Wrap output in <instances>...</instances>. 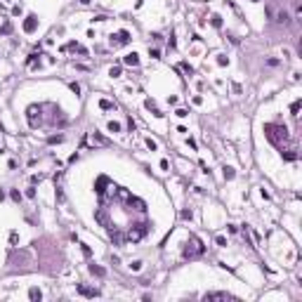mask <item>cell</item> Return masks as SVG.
Returning <instances> with one entry per match:
<instances>
[{
  "instance_id": "6da1fadb",
  "label": "cell",
  "mask_w": 302,
  "mask_h": 302,
  "mask_svg": "<svg viewBox=\"0 0 302 302\" xmlns=\"http://www.w3.org/2000/svg\"><path fill=\"white\" fill-rule=\"evenodd\" d=\"M265 132H267V137H269V142H274V144H281V142L288 139V130L281 127V125H274V123L265 125Z\"/></svg>"
},
{
  "instance_id": "7a4b0ae2",
  "label": "cell",
  "mask_w": 302,
  "mask_h": 302,
  "mask_svg": "<svg viewBox=\"0 0 302 302\" xmlns=\"http://www.w3.org/2000/svg\"><path fill=\"white\" fill-rule=\"evenodd\" d=\"M203 250H205V248L201 245V241L191 236V239H189V243H186V248H184V257H194V255H201Z\"/></svg>"
},
{
  "instance_id": "3957f363",
  "label": "cell",
  "mask_w": 302,
  "mask_h": 302,
  "mask_svg": "<svg viewBox=\"0 0 302 302\" xmlns=\"http://www.w3.org/2000/svg\"><path fill=\"white\" fill-rule=\"evenodd\" d=\"M127 42H130V33H127V31H118V33L111 36V45H113V47H118V45H127Z\"/></svg>"
},
{
  "instance_id": "277c9868",
  "label": "cell",
  "mask_w": 302,
  "mask_h": 302,
  "mask_svg": "<svg viewBox=\"0 0 302 302\" xmlns=\"http://www.w3.org/2000/svg\"><path fill=\"white\" fill-rule=\"evenodd\" d=\"M203 300H234V295H229V293H205Z\"/></svg>"
},
{
  "instance_id": "5b68a950",
  "label": "cell",
  "mask_w": 302,
  "mask_h": 302,
  "mask_svg": "<svg viewBox=\"0 0 302 302\" xmlns=\"http://www.w3.org/2000/svg\"><path fill=\"white\" fill-rule=\"evenodd\" d=\"M36 26H38V19H36V17H26V21H24V31H26V33H33V31H36Z\"/></svg>"
},
{
  "instance_id": "8992f818",
  "label": "cell",
  "mask_w": 302,
  "mask_h": 302,
  "mask_svg": "<svg viewBox=\"0 0 302 302\" xmlns=\"http://www.w3.org/2000/svg\"><path fill=\"white\" fill-rule=\"evenodd\" d=\"M144 234H146V224H137V229L130 231V239H132V241H139Z\"/></svg>"
},
{
  "instance_id": "52a82bcc",
  "label": "cell",
  "mask_w": 302,
  "mask_h": 302,
  "mask_svg": "<svg viewBox=\"0 0 302 302\" xmlns=\"http://www.w3.org/2000/svg\"><path fill=\"white\" fill-rule=\"evenodd\" d=\"M78 293H80V295H85V297H97V295H99L97 288H87V286H78Z\"/></svg>"
},
{
  "instance_id": "ba28073f",
  "label": "cell",
  "mask_w": 302,
  "mask_h": 302,
  "mask_svg": "<svg viewBox=\"0 0 302 302\" xmlns=\"http://www.w3.org/2000/svg\"><path fill=\"white\" fill-rule=\"evenodd\" d=\"M123 62H125L127 66H137V64H139V57H137V52H132V54H125Z\"/></svg>"
},
{
  "instance_id": "9c48e42d",
  "label": "cell",
  "mask_w": 302,
  "mask_h": 302,
  "mask_svg": "<svg viewBox=\"0 0 302 302\" xmlns=\"http://www.w3.org/2000/svg\"><path fill=\"white\" fill-rule=\"evenodd\" d=\"M36 113H40V109L31 106V109H28V125H31V127H36Z\"/></svg>"
},
{
  "instance_id": "30bf717a",
  "label": "cell",
  "mask_w": 302,
  "mask_h": 302,
  "mask_svg": "<svg viewBox=\"0 0 302 302\" xmlns=\"http://www.w3.org/2000/svg\"><path fill=\"white\" fill-rule=\"evenodd\" d=\"M210 24H212L215 28H220V26H222V19H220L217 14H212V17H210Z\"/></svg>"
},
{
  "instance_id": "8fae6325",
  "label": "cell",
  "mask_w": 302,
  "mask_h": 302,
  "mask_svg": "<svg viewBox=\"0 0 302 302\" xmlns=\"http://www.w3.org/2000/svg\"><path fill=\"white\" fill-rule=\"evenodd\" d=\"M283 158H286V161H295V158H297L295 149H290V151H286V154H283Z\"/></svg>"
},
{
  "instance_id": "7c38bea8",
  "label": "cell",
  "mask_w": 302,
  "mask_h": 302,
  "mask_svg": "<svg viewBox=\"0 0 302 302\" xmlns=\"http://www.w3.org/2000/svg\"><path fill=\"white\" fill-rule=\"evenodd\" d=\"M90 271H92V274H97V276H104V269L97 267V265H90Z\"/></svg>"
},
{
  "instance_id": "4fadbf2b",
  "label": "cell",
  "mask_w": 302,
  "mask_h": 302,
  "mask_svg": "<svg viewBox=\"0 0 302 302\" xmlns=\"http://www.w3.org/2000/svg\"><path fill=\"white\" fill-rule=\"evenodd\" d=\"M109 130H111V132H121V123L111 121V123H109Z\"/></svg>"
},
{
  "instance_id": "5bb4252c",
  "label": "cell",
  "mask_w": 302,
  "mask_h": 302,
  "mask_svg": "<svg viewBox=\"0 0 302 302\" xmlns=\"http://www.w3.org/2000/svg\"><path fill=\"white\" fill-rule=\"evenodd\" d=\"M99 106L104 109V111H109V109H113V104H111L109 99H101V101H99Z\"/></svg>"
},
{
  "instance_id": "9a60e30c",
  "label": "cell",
  "mask_w": 302,
  "mask_h": 302,
  "mask_svg": "<svg viewBox=\"0 0 302 302\" xmlns=\"http://www.w3.org/2000/svg\"><path fill=\"white\" fill-rule=\"evenodd\" d=\"M234 175H236L234 168H224V180H234Z\"/></svg>"
},
{
  "instance_id": "2e32d148",
  "label": "cell",
  "mask_w": 302,
  "mask_h": 302,
  "mask_svg": "<svg viewBox=\"0 0 302 302\" xmlns=\"http://www.w3.org/2000/svg\"><path fill=\"white\" fill-rule=\"evenodd\" d=\"M28 297H31V300H40V290L31 288V290H28Z\"/></svg>"
},
{
  "instance_id": "e0dca14e",
  "label": "cell",
  "mask_w": 302,
  "mask_h": 302,
  "mask_svg": "<svg viewBox=\"0 0 302 302\" xmlns=\"http://www.w3.org/2000/svg\"><path fill=\"white\" fill-rule=\"evenodd\" d=\"M276 21H281V24H286V21H288V12H279V19H276Z\"/></svg>"
},
{
  "instance_id": "ac0fdd59",
  "label": "cell",
  "mask_w": 302,
  "mask_h": 302,
  "mask_svg": "<svg viewBox=\"0 0 302 302\" xmlns=\"http://www.w3.org/2000/svg\"><path fill=\"white\" fill-rule=\"evenodd\" d=\"M92 142H99V144H106V139L101 135H92Z\"/></svg>"
},
{
  "instance_id": "d6986e66",
  "label": "cell",
  "mask_w": 302,
  "mask_h": 302,
  "mask_svg": "<svg viewBox=\"0 0 302 302\" xmlns=\"http://www.w3.org/2000/svg\"><path fill=\"white\" fill-rule=\"evenodd\" d=\"M290 111H293V116H297V111H300V101H295V104L290 106Z\"/></svg>"
},
{
  "instance_id": "ffe728a7",
  "label": "cell",
  "mask_w": 302,
  "mask_h": 302,
  "mask_svg": "<svg viewBox=\"0 0 302 302\" xmlns=\"http://www.w3.org/2000/svg\"><path fill=\"white\" fill-rule=\"evenodd\" d=\"M10 196H12V201H19V198H21V194H19L17 189H12V194H10Z\"/></svg>"
},
{
  "instance_id": "44dd1931",
  "label": "cell",
  "mask_w": 302,
  "mask_h": 302,
  "mask_svg": "<svg viewBox=\"0 0 302 302\" xmlns=\"http://www.w3.org/2000/svg\"><path fill=\"white\" fill-rule=\"evenodd\" d=\"M109 73H111L113 78H118V76H121V66H116V69H111V71H109Z\"/></svg>"
},
{
  "instance_id": "7402d4cb",
  "label": "cell",
  "mask_w": 302,
  "mask_h": 302,
  "mask_svg": "<svg viewBox=\"0 0 302 302\" xmlns=\"http://www.w3.org/2000/svg\"><path fill=\"white\" fill-rule=\"evenodd\" d=\"M62 139H64L62 135H57V137H50V144H57V142H62Z\"/></svg>"
},
{
  "instance_id": "603a6c76",
  "label": "cell",
  "mask_w": 302,
  "mask_h": 302,
  "mask_svg": "<svg viewBox=\"0 0 302 302\" xmlns=\"http://www.w3.org/2000/svg\"><path fill=\"white\" fill-rule=\"evenodd\" d=\"M71 90H73L76 95H78V92H80V85H78V83H71Z\"/></svg>"
},
{
  "instance_id": "cb8c5ba5",
  "label": "cell",
  "mask_w": 302,
  "mask_h": 302,
  "mask_svg": "<svg viewBox=\"0 0 302 302\" xmlns=\"http://www.w3.org/2000/svg\"><path fill=\"white\" fill-rule=\"evenodd\" d=\"M146 144H149V149H151V151H156V142H154V139H146Z\"/></svg>"
},
{
  "instance_id": "d4e9b609",
  "label": "cell",
  "mask_w": 302,
  "mask_h": 302,
  "mask_svg": "<svg viewBox=\"0 0 302 302\" xmlns=\"http://www.w3.org/2000/svg\"><path fill=\"white\" fill-rule=\"evenodd\" d=\"M182 217H184V220H191V210H182Z\"/></svg>"
},
{
  "instance_id": "484cf974",
  "label": "cell",
  "mask_w": 302,
  "mask_h": 302,
  "mask_svg": "<svg viewBox=\"0 0 302 302\" xmlns=\"http://www.w3.org/2000/svg\"><path fill=\"white\" fill-rule=\"evenodd\" d=\"M80 2H90V0H80Z\"/></svg>"
},
{
  "instance_id": "4316f807",
  "label": "cell",
  "mask_w": 302,
  "mask_h": 302,
  "mask_svg": "<svg viewBox=\"0 0 302 302\" xmlns=\"http://www.w3.org/2000/svg\"><path fill=\"white\" fill-rule=\"evenodd\" d=\"M253 2H257V0H253Z\"/></svg>"
}]
</instances>
